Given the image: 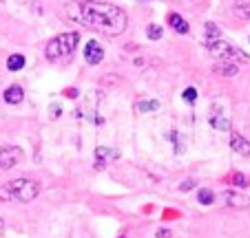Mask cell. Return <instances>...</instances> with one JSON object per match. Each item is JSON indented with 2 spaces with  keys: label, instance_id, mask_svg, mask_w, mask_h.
Instances as JSON below:
<instances>
[{
  "label": "cell",
  "instance_id": "cell-1",
  "mask_svg": "<svg viewBox=\"0 0 250 238\" xmlns=\"http://www.w3.org/2000/svg\"><path fill=\"white\" fill-rule=\"evenodd\" d=\"M69 18L86 24L89 29L102 33V36H120L126 31L128 18L120 7L109 2H69L66 5Z\"/></svg>",
  "mask_w": 250,
  "mask_h": 238
},
{
  "label": "cell",
  "instance_id": "cell-2",
  "mask_svg": "<svg viewBox=\"0 0 250 238\" xmlns=\"http://www.w3.org/2000/svg\"><path fill=\"white\" fill-rule=\"evenodd\" d=\"M40 194V183L33 179H14V181L0 185V201L11 203V201H22L29 203Z\"/></svg>",
  "mask_w": 250,
  "mask_h": 238
},
{
  "label": "cell",
  "instance_id": "cell-3",
  "mask_svg": "<svg viewBox=\"0 0 250 238\" xmlns=\"http://www.w3.org/2000/svg\"><path fill=\"white\" fill-rule=\"evenodd\" d=\"M78 42H80V33L78 31H69V33H60L47 44L44 53H47L49 60H60V57H69L71 53L78 49Z\"/></svg>",
  "mask_w": 250,
  "mask_h": 238
},
{
  "label": "cell",
  "instance_id": "cell-4",
  "mask_svg": "<svg viewBox=\"0 0 250 238\" xmlns=\"http://www.w3.org/2000/svg\"><path fill=\"white\" fill-rule=\"evenodd\" d=\"M204 47L217 57V60H228L235 62V64H248L250 55L246 51H241L239 47H232L230 42H224V40H204Z\"/></svg>",
  "mask_w": 250,
  "mask_h": 238
},
{
  "label": "cell",
  "instance_id": "cell-5",
  "mask_svg": "<svg viewBox=\"0 0 250 238\" xmlns=\"http://www.w3.org/2000/svg\"><path fill=\"white\" fill-rule=\"evenodd\" d=\"M20 159H22V150L16 148V146L0 148V170H11Z\"/></svg>",
  "mask_w": 250,
  "mask_h": 238
},
{
  "label": "cell",
  "instance_id": "cell-6",
  "mask_svg": "<svg viewBox=\"0 0 250 238\" xmlns=\"http://www.w3.org/2000/svg\"><path fill=\"white\" fill-rule=\"evenodd\" d=\"M84 60L89 62L91 66H98L100 62L104 60V51H102V47H100L95 40L86 42V47H84Z\"/></svg>",
  "mask_w": 250,
  "mask_h": 238
},
{
  "label": "cell",
  "instance_id": "cell-7",
  "mask_svg": "<svg viewBox=\"0 0 250 238\" xmlns=\"http://www.w3.org/2000/svg\"><path fill=\"white\" fill-rule=\"evenodd\" d=\"M222 199L226 201V205H230V207H248L250 205V199L246 194H239V192L226 190L222 194Z\"/></svg>",
  "mask_w": 250,
  "mask_h": 238
},
{
  "label": "cell",
  "instance_id": "cell-8",
  "mask_svg": "<svg viewBox=\"0 0 250 238\" xmlns=\"http://www.w3.org/2000/svg\"><path fill=\"white\" fill-rule=\"evenodd\" d=\"M230 148L237 154H241V157H250V141H246L239 132H232L230 135Z\"/></svg>",
  "mask_w": 250,
  "mask_h": 238
},
{
  "label": "cell",
  "instance_id": "cell-9",
  "mask_svg": "<svg viewBox=\"0 0 250 238\" xmlns=\"http://www.w3.org/2000/svg\"><path fill=\"white\" fill-rule=\"evenodd\" d=\"M212 71L217 75H224V77H235L237 71H239V66L235 64V62H228V60H219L217 64L212 66Z\"/></svg>",
  "mask_w": 250,
  "mask_h": 238
},
{
  "label": "cell",
  "instance_id": "cell-10",
  "mask_svg": "<svg viewBox=\"0 0 250 238\" xmlns=\"http://www.w3.org/2000/svg\"><path fill=\"white\" fill-rule=\"evenodd\" d=\"M168 24L173 27L175 33H182V36H184V33H188V29H190L188 22H186L180 14H168Z\"/></svg>",
  "mask_w": 250,
  "mask_h": 238
},
{
  "label": "cell",
  "instance_id": "cell-11",
  "mask_svg": "<svg viewBox=\"0 0 250 238\" xmlns=\"http://www.w3.org/2000/svg\"><path fill=\"white\" fill-rule=\"evenodd\" d=\"M24 99V91L20 86H9L5 91V102L7 104H20Z\"/></svg>",
  "mask_w": 250,
  "mask_h": 238
},
{
  "label": "cell",
  "instance_id": "cell-12",
  "mask_svg": "<svg viewBox=\"0 0 250 238\" xmlns=\"http://www.w3.org/2000/svg\"><path fill=\"white\" fill-rule=\"evenodd\" d=\"M7 69H9V71L24 69V55H20V53H14V55H9V60H7Z\"/></svg>",
  "mask_w": 250,
  "mask_h": 238
},
{
  "label": "cell",
  "instance_id": "cell-13",
  "mask_svg": "<svg viewBox=\"0 0 250 238\" xmlns=\"http://www.w3.org/2000/svg\"><path fill=\"white\" fill-rule=\"evenodd\" d=\"M197 201L202 203V205H210V203L215 201V194H212V190H208V187H202V190L197 192Z\"/></svg>",
  "mask_w": 250,
  "mask_h": 238
},
{
  "label": "cell",
  "instance_id": "cell-14",
  "mask_svg": "<svg viewBox=\"0 0 250 238\" xmlns=\"http://www.w3.org/2000/svg\"><path fill=\"white\" fill-rule=\"evenodd\" d=\"M210 124L217 128V130H230V122H228L226 117H222V115H215L210 119Z\"/></svg>",
  "mask_w": 250,
  "mask_h": 238
},
{
  "label": "cell",
  "instance_id": "cell-15",
  "mask_svg": "<svg viewBox=\"0 0 250 238\" xmlns=\"http://www.w3.org/2000/svg\"><path fill=\"white\" fill-rule=\"evenodd\" d=\"M157 108H160V102H155V99H153V102H137L135 104L137 112H148V110H157Z\"/></svg>",
  "mask_w": 250,
  "mask_h": 238
},
{
  "label": "cell",
  "instance_id": "cell-16",
  "mask_svg": "<svg viewBox=\"0 0 250 238\" xmlns=\"http://www.w3.org/2000/svg\"><path fill=\"white\" fill-rule=\"evenodd\" d=\"M235 14L244 20H250V2H237L235 5Z\"/></svg>",
  "mask_w": 250,
  "mask_h": 238
},
{
  "label": "cell",
  "instance_id": "cell-17",
  "mask_svg": "<svg viewBox=\"0 0 250 238\" xmlns=\"http://www.w3.org/2000/svg\"><path fill=\"white\" fill-rule=\"evenodd\" d=\"M219 36H222V31H219L217 24L206 22V37H204V40H217Z\"/></svg>",
  "mask_w": 250,
  "mask_h": 238
},
{
  "label": "cell",
  "instance_id": "cell-18",
  "mask_svg": "<svg viewBox=\"0 0 250 238\" xmlns=\"http://www.w3.org/2000/svg\"><path fill=\"white\" fill-rule=\"evenodd\" d=\"M162 27L160 24H148L146 27V36H148V40H162Z\"/></svg>",
  "mask_w": 250,
  "mask_h": 238
},
{
  "label": "cell",
  "instance_id": "cell-19",
  "mask_svg": "<svg viewBox=\"0 0 250 238\" xmlns=\"http://www.w3.org/2000/svg\"><path fill=\"white\" fill-rule=\"evenodd\" d=\"M230 183L235 187H246L248 185V179H246V174H241V172H232L230 174Z\"/></svg>",
  "mask_w": 250,
  "mask_h": 238
},
{
  "label": "cell",
  "instance_id": "cell-20",
  "mask_svg": "<svg viewBox=\"0 0 250 238\" xmlns=\"http://www.w3.org/2000/svg\"><path fill=\"white\" fill-rule=\"evenodd\" d=\"M184 99H186L188 104H193L195 99H197V91H195V89H186V91H184Z\"/></svg>",
  "mask_w": 250,
  "mask_h": 238
},
{
  "label": "cell",
  "instance_id": "cell-21",
  "mask_svg": "<svg viewBox=\"0 0 250 238\" xmlns=\"http://www.w3.org/2000/svg\"><path fill=\"white\" fill-rule=\"evenodd\" d=\"M193 187H195V181H193V179H186V181L180 185V190L186 192V190H193Z\"/></svg>",
  "mask_w": 250,
  "mask_h": 238
},
{
  "label": "cell",
  "instance_id": "cell-22",
  "mask_svg": "<svg viewBox=\"0 0 250 238\" xmlns=\"http://www.w3.org/2000/svg\"><path fill=\"white\" fill-rule=\"evenodd\" d=\"M157 236H160V238H170V232H166V229L162 232V229H160V232H157Z\"/></svg>",
  "mask_w": 250,
  "mask_h": 238
},
{
  "label": "cell",
  "instance_id": "cell-23",
  "mask_svg": "<svg viewBox=\"0 0 250 238\" xmlns=\"http://www.w3.org/2000/svg\"><path fill=\"white\" fill-rule=\"evenodd\" d=\"M66 97H78V91L73 89V91H66Z\"/></svg>",
  "mask_w": 250,
  "mask_h": 238
},
{
  "label": "cell",
  "instance_id": "cell-24",
  "mask_svg": "<svg viewBox=\"0 0 250 238\" xmlns=\"http://www.w3.org/2000/svg\"><path fill=\"white\" fill-rule=\"evenodd\" d=\"M73 2H104V0H73Z\"/></svg>",
  "mask_w": 250,
  "mask_h": 238
},
{
  "label": "cell",
  "instance_id": "cell-25",
  "mask_svg": "<svg viewBox=\"0 0 250 238\" xmlns=\"http://www.w3.org/2000/svg\"><path fill=\"white\" fill-rule=\"evenodd\" d=\"M2 229H5V220L0 219V232H2Z\"/></svg>",
  "mask_w": 250,
  "mask_h": 238
},
{
  "label": "cell",
  "instance_id": "cell-26",
  "mask_svg": "<svg viewBox=\"0 0 250 238\" xmlns=\"http://www.w3.org/2000/svg\"><path fill=\"white\" fill-rule=\"evenodd\" d=\"M120 238H126V236H120Z\"/></svg>",
  "mask_w": 250,
  "mask_h": 238
}]
</instances>
